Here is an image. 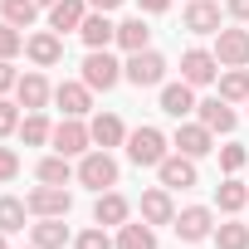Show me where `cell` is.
<instances>
[{"mask_svg":"<svg viewBox=\"0 0 249 249\" xmlns=\"http://www.w3.org/2000/svg\"><path fill=\"white\" fill-rule=\"evenodd\" d=\"M122 78L132 88H161L166 83V59L157 49H137V54H127V64H122Z\"/></svg>","mask_w":249,"mask_h":249,"instance_id":"1","label":"cell"},{"mask_svg":"<svg viewBox=\"0 0 249 249\" xmlns=\"http://www.w3.org/2000/svg\"><path fill=\"white\" fill-rule=\"evenodd\" d=\"M171 142L161 137V127H132L127 132V157H132V166H161L171 152H166Z\"/></svg>","mask_w":249,"mask_h":249,"instance_id":"2","label":"cell"},{"mask_svg":"<svg viewBox=\"0 0 249 249\" xmlns=\"http://www.w3.org/2000/svg\"><path fill=\"white\" fill-rule=\"evenodd\" d=\"M78 186H88V191H112V186H117V161H112L103 147L83 152V157H78Z\"/></svg>","mask_w":249,"mask_h":249,"instance_id":"3","label":"cell"},{"mask_svg":"<svg viewBox=\"0 0 249 249\" xmlns=\"http://www.w3.org/2000/svg\"><path fill=\"white\" fill-rule=\"evenodd\" d=\"M117 78H122V64H117L107 49H88V59H83V83H88L93 93H107V88H117Z\"/></svg>","mask_w":249,"mask_h":249,"instance_id":"4","label":"cell"},{"mask_svg":"<svg viewBox=\"0 0 249 249\" xmlns=\"http://www.w3.org/2000/svg\"><path fill=\"white\" fill-rule=\"evenodd\" d=\"M25 205H30V215L35 220H44V215H69L73 210V196H69V186H35L30 196H25Z\"/></svg>","mask_w":249,"mask_h":249,"instance_id":"5","label":"cell"},{"mask_svg":"<svg viewBox=\"0 0 249 249\" xmlns=\"http://www.w3.org/2000/svg\"><path fill=\"white\" fill-rule=\"evenodd\" d=\"M171 230H176L186 244H196V239H210V234H215V210H210V205H186V210H176Z\"/></svg>","mask_w":249,"mask_h":249,"instance_id":"6","label":"cell"},{"mask_svg":"<svg viewBox=\"0 0 249 249\" xmlns=\"http://www.w3.org/2000/svg\"><path fill=\"white\" fill-rule=\"evenodd\" d=\"M54 152H64V157H83V152H93V132H88V122L83 117H64L59 127H54Z\"/></svg>","mask_w":249,"mask_h":249,"instance_id":"7","label":"cell"},{"mask_svg":"<svg viewBox=\"0 0 249 249\" xmlns=\"http://www.w3.org/2000/svg\"><path fill=\"white\" fill-rule=\"evenodd\" d=\"M215 73H220V59H215V49H186V54H181V78H186L191 88H205V83H215Z\"/></svg>","mask_w":249,"mask_h":249,"instance_id":"8","label":"cell"},{"mask_svg":"<svg viewBox=\"0 0 249 249\" xmlns=\"http://www.w3.org/2000/svg\"><path fill=\"white\" fill-rule=\"evenodd\" d=\"M215 59H220V69H249V30H220Z\"/></svg>","mask_w":249,"mask_h":249,"instance_id":"9","label":"cell"},{"mask_svg":"<svg viewBox=\"0 0 249 249\" xmlns=\"http://www.w3.org/2000/svg\"><path fill=\"white\" fill-rule=\"evenodd\" d=\"M171 147H176L181 157H210V152H215V132L205 127V122H181L176 137H171Z\"/></svg>","mask_w":249,"mask_h":249,"instance_id":"10","label":"cell"},{"mask_svg":"<svg viewBox=\"0 0 249 249\" xmlns=\"http://www.w3.org/2000/svg\"><path fill=\"white\" fill-rule=\"evenodd\" d=\"M54 103L64 107V117H88V112H93V88H88L83 78H78V83L69 78V83L54 88Z\"/></svg>","mask_w":249,"mask_h":249,"instance_id":"11","label":"cell"},{"mask_svg":"<svg viewBox=\"0 0 249 249\" xmlns=\"http://www.w3.org/2000/svg\"><path fill=\"white\" fill-rule=\"evenodd\" d=\"M157 176H161V186H166V191H191V186H196V157L171 152V157L157 166Z\"/></svg>","mask_w":249,"mask_h":249,"instance_id":"12","label":"cell"},{"mask_svg":"<svg viewBox=\"0 0 249 249\" xmlns=\"http://www.w3.org/2000/svg\"><path fill=\"white\" fill-rule=\"evenodd\" d=\"M78 39H83L88 49H107V44H117V25H112L103 10H88L83 25H78Z\"/></svg>","mask_w":249,"mask_h":249,"instance_id":"13","label":"cell"},{"mask_svg":"<svg viewBox=\"0 0 249 249\" xmlns=\"http://www.w3.org/2000/svg\"><path fill=\"white\" fill-rule=\"evenodd\" d=\"M25 54H30V64L54 69V64L64 59V39H59L54 30H39V35H30V39H25Z\"/></svg>","mask_w":249,"mask_h":249,"instance_id":"14","label":"cell"},{"mask_svg":"<svg viewBox=\"0 0 249 249\" xmlns=\"http://www.w3.org/2000/svg\"><path fill=\"white\" fill-rule=\"evenodd\" d=\"M181 25L191 35H220V5H215V0H191L186 15H181Z\"/></svg>","mask_w":249,"mask_h":249,"instance_id":"15","label":"cell"},{"mask_svg":"<svg viewBox=\"0 0 249 249\" xmlns=\"http://www.w3.org/2000/svg\"><path fill=\"white\" fill-rule=\"evenodd\" d=\"M15 98H20V107H25V112H44V103L54 98V88L44 83V73H20Z\"/></svg>","mask_w":249,"mask_h":249,"instance_id":"16","label":"cell"},{"mask_svg":"<svg viewBox=\"0 0 249 249\" xmlns=\"http://www.w3.org/2000/svg\"><path fill=\"white\" fill-rule=\"evenodd\" d=\"M161 112L176 117V122H186V117L196 112V93H191L186 78H181V83H161Z\"/></svg>","mask_w":249,"mask_h":249,"instance_id":"17","label":"cell"},{"mask_svg":"<svg viewBox=\"0 0 249 249\" xmlns=\"http://www.w3.org/2000/svg\"><path fill=\"white\" fill-rule=\"evenodd\" d=\"M142 220H147L152 230L176 220V205H171V191H166V186H152V191H142Z\"/></svg>","mask_w":249,"mask_h":249,"instance_id":"18","label":"cell"},{"mask_svg":"<svg viewBox=\"0 0 249 249\" xmlns=\"http://www.w3.org/2000/svg\"><path fill=\"white\" fill-rule=\"evenodd\" d=\"M127 215H132L127 196H117V191H98V200H93V225H127Z\"/></svg>","mask_w":249,"mask_h":249,"instance_id":"19","label":"cell"},{"mask_svg":"<svg viewBox=\"0 0 249 249\" xmlns=\"http://www.w3.org/2000/svg\"><path fill=\"white\" fill-rule=\"evenodd\" d=\"M88 132H93V147H122V142H127V127H122V117L117 112H98L93 122H88Z\"/></svg>","mask_w":249,"mask_h":249,"instance_id":"20","label":"cell"},{"mask_svg":"<svg viewBox=\"0 0 249 249\" xmlns=\"http://www.w3.org/2000/svg\"><path fill=\"white\" fill-rule=\"evenodd\" d=\"M30 239H35V249H64V244H69V225H64V215H44V220H35V225H30Z\"/></svg>","mask_w":249,"mask_h":249,"instance_id":"21","label":"cell"},{"mask_svg":"<svg viewBox=\"0 0 249 249\" xmlns=\"http://www.w3.org/2000/svg\"><path fill=\"white\" fill-rule=\"evenodd\" d=\"M83 15H88V0H54V5H49V30L69 35V30L83 25Z\"/></svg>","mask_w":249,"mask_h":249,"instance_id":"22","label":"cell"},{"mask_svg":"<svg viewBox=\"0 0 249 249\" xmlns=\"http://www.w3.org/2000/svg\"><path fill=\"white\" fill-rule=\"evenodd\" d=\"M196 117L205 122L210 132H234V122H239L234 107H230L225 98H205V103H196Z\"/></svg>","mask_w":249,"mask_h":249,"instance_id":"23","label":"cell"},{"mask_svg":"<svg viewBox=\"0 0 249 249\" xmlns=\"http://www.w3.org/2000/svg\"><path fill=\"white\" fill-rule=\"evenodd\" d=\"M117 44L127 49V54H137V49H152V30H147V20H142V15L122 20V25H117Z\"/></svg>","mask_w":249,"mask_h":249,"instance_id":"24","label":"cell"},{"mask_svg":"<svg viewBox=\"0 0 249 249\" xmlns=\"http://www.w3.org/2000/svg\"><path fill=\"white\" fill-rule=\"evenodd\" d=\"M215 205H220L225 215H239V210L249 205V186H244V181H234V176H230V181H220V186H215Z\"/></svg>","mask_w":249,"mask_h":249,"instance_id":"25","label":"cell"},{"mask_svg":"<svg viewBox=\"0 0 249 249\" xmlns=\"http://www.w3.org/2000/svg\"><path fill=\"white\" fill-rule=\"evenodd\" d=\"M117 249H157V230L142 220V225H117Z\"/></svg>","mask_w":249,"mask_h":249,"instance_id":"26","label":"cell"},{"mask_svg":"<svg viewBox=\"0 0 249 249\" xmlns=\"http://www.w3.org/2000/svg\"><path fill=\"white\" fill-rule=\"evenodd\" d=\"M35 176H39L44 186H69L78 171L69 166V157H64V152H54V157H44V161H39V171H35Z\"/></svg>","mask_w":249,"mask_h":249,"instance_id":"27","label":"cell"},{"mask_svg":"<svg viewBox=\"0 0 249 249\" xmlns=\"http://www.w3.org/2000/svg\"><path fill=\"white\" fill-rule=\"evenodd\" d=\"M49 137H54V127H49L44 112H25V117H20V142H25V147H44Z\"/></svg>","mask_w":249,"mask_h":249,"instance_id":"28","label":"cell"},{"mask_svg":"<svg viewBox=\"0 0 249 249\" xmlns=\"http://www.w3.org/2000/svg\"><path fill=\"white\" fill-rule=\"evenodd\" d=\"M220 98L225 103H249V69H225L220 73Z\"/></svg>","mask_w":249,"mask_h":249,"instance_id":"29","label":"cell"},{"mask_svg":"<svg viewBox=\"0 0 249 249\" xmlns=\"http://www.w3.org/2000/svg\"><path fill=\"white\" fill-rule=\"evenodd\" d=\"M0 10H5V20L15 30H30L39 20V0H0Z\"/></svg>","mask_w":249,"mask_h":249,"instance_id":"30","label":"cell"},{"mask_svg":"<svg viewBox=\"0 0 249 249\" xmlns=\"http://www.w3.org/2000/svg\"><path fill=\"white\" fill-rule=\"evenodd\" d=\"M25 215H30V205H25V200H15V196H0V230H5V234L25 230Z\"/></svg>","mask_w":249,"mask_h":249,"instance_id":"31","label":"cell"},{"mask_svg":"<svg viewBox=\"0 0 249 249\" xmlns=\"http://www.w3.org/2000/svg\"><path fill=\"white\" fill-rule=\"evenodd\" d=\"M210 239H215V249H249V225L230 220V225H220Z\"/></svg>","mask_w":249,"mask_h":249,"instance_id":"32","label":"cell"},{"mask_svg":"<svg viewBox=\"0 0 249 249\" xmlns=\"http://www.w3.org/2000/svg\"><path fill=\"white\" fill-rule=\"evenodd\" d=\"M20 49H25V35H20L10 20H0V59H15Z\"/></svg>","mask_w":249,"mask_h":249,"instance_id":"33","label":"cell"},{"mask_svg":"<svg viewBox=\"0 0 249 249\" xmlns=\"http://www.w3.org/2000/svg\"><path fill=\"white\" fill-rule=\"evenodd\" d=\"M10 132H20V103L0 98V137H10Z\"/></svg>","mask_w":249,"mask_h":249,"instance_id":"34","label":"cell"},{"mask_svg":"<svg viewBox=\"0 0 249 249\" xmlns=\"http://www.w3.org/2000/svg\"><path fill=\"white\" fill-rule=\"evenodd\" d=\"M73 249H117V244H112V239H107V230L98 225V230H83V234L73 239Z\"/></svg>","mask_w":249,"mask_h":249,"instance_id":"35","label":"cell"},{"mask_svg":"<svg viewBox=\"0 0 249 249\" xmlns=\"http://www.w3.org/2000/svg\"><path fill=\"white\" fill-rule=\"evenodd\" d=\"M244 161H249V152H244V147H239V142H230V147H220V166H225V171H230V176H234V171H239V166H244Z\"/></svg>","mask_w":249,"mask_h":249,"instance_id":"36","label":"cell"},{"mask_svg":"<svg viewBox=\"0 0 249 249\" xmlns=\"http://www.w3.org/2000/svg\"><path fill=\"white\" fill-rule=\"evenodd\" d=\"M15 176H20V152L0 147V181H15Z\"/></svg>","mask_w":249,"mask_h":249,"instance_id":"37","label":"cell"},{"mask_svg":"<svg viewBox=\"0 0 249 249\" xmlns=\"http://www.w3.org/2000/svg\"><path fill=\"white\" fill-rule=\"evenodd\" d=\"M15 83H20V73L10 69V59H0V98H5V93H10Z\"/></svg>","mask_w":249,"mask_h":249,"instance_id":"38","label":"cell"},{"mask_svg":"<svg viewBox=\"0 0 249 249\" xmlns=\"http://www.w3.org/2000/svg\"><path fill=\"white\" fill-rule=\"evenodd\" d=\"M225 10H230L239 25H249V0H225Z\"/></svg>","mask_w":249,"mask_h":249,"instance_id":"39","label":"cell"},{"mask_svg":"<svg viewBox=\"0 0 249 249\" xmlns=\"http://www.w3.org/2000/svg\"><path fill=\"white\" fill-rule=\"evenodd\" d=\"M142 10L147 15H161V10H171V0H142Z\"/></svg>","mask_w":249,"mask_h":249,"instance_id":"40","label":"cell"},{"mask_svg":"<svg viewBox=\"0 0 249 249\" xmlns=\"http://www.w3.org/2000/svg\"><path fill=\"white\" fill-rule=\"evenodd\" d=\"M117 5H122V0H88V10H103V15H107V10H117Z\"/></svg>","mask_w":249,"mask_h":249,"instance_id":"41","label":"cell"},{"mask_svg":"<svg viewBox=\"0 0 249 249\" xmlns=\"http://www.w3.org/2000/svg\"><path fill=\"white\" fill-rule=\"evenodd\" d=\"M0 249H10V244H5V230H0Z\"/></svg>","mask_w":249,"mask_h":249,"instance_id":"42","label":"cell"},{"mask_svg":"<svg viewBox=\"0 0 249 249\" xmlns=\"http://www.w3.org/2000/svg\"><path fill=\"white\" fill-rule=\"evenodd\" d=\"M39 5H54V0H39Z\"/></svg>","mask_w":249,"mask_h":249,"instance_id":"43","label":"cell"}]
</instances>
